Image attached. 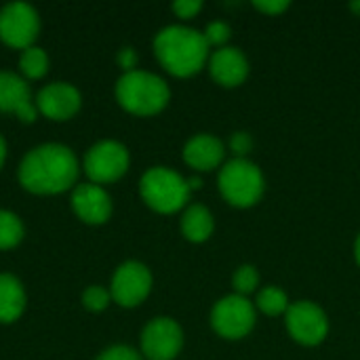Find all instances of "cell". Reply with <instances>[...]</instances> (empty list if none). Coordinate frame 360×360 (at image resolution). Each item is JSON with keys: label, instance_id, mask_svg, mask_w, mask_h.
<instances>
[{"label": "cell", "instance_id": "1f68e13d", "mask_svg": "<svg viewBox=\"0 0 360 360\" xmlns=\"http://www.w3.org/2000/svg\"><path fill=\"white\" fill-rule=\"evenodd\" d=\"M354 259H356V264H359L360 268V234L356 236V240H354Z\"/></svg>", "mask_w": 360, "mask_h": 360}, {"label": "cell", "instance_id": "44dd1931", "mask_svg": "<svg viewBox=\"0 0 360 360\" xmlns=\"http://www.w3.org/2000/svg\"><path fill=\"white\" fill-rule=\"evenodd\" d=\"M25 236L23 221L19 219L17 213L0 209V251L15 249Z\"/></svg>", "mask_w": 360, "mask_h": 360}, {"label": "cell", "instance_id": "d6986e66", "mask_svg": "<svg viewBox=\"0 0 360 360\" xmlns=\"http://www.w3.org/2000/svg\"><path fill=\"white\" fill-rule=\"evenodd\" d=\"M19 72L25 80H40L49 72V55L40 46H27L19 55Z\"/></svg>", "mask_w": 360, "mask_h": 360}, {"label": "cell", "instance_id": "6da1fadb", "mask_svg": "<svg viewBox=\"0 0 360 360\" xmlns=\"http://www.w3.org/2000/svg\"><path fill=\"white\" fill-rule=\"evenodd\" d=\"M80 175V162L72 148L63 143H40L19 162V186L38 196H55L74 190Z\"/></svg>", "mask_w": 360, "mask_h": 360}, {"label": "cell", "instance_id": "f1b7e54d", "mask_svg": "<svg viewBox=\"0 0 360 360\" xmlns=\"http://www.w3.org/2000/svg\"><path fill=\"white\" fill-rule=\"evenodd\" d=\"M137 61H139V55L133 46H122L116 55V63L122 68V72H133L137 70Z\"/></svg>", "mask_w": 360, "mask_h": 360}, {"label": "cell", "instance_id": "2e32d148", "mask_svg": "<svg viewBox=\"0 0 360 360\" xmlns=\"http://www.w3.org/2000/svg\"><path fill=\"white\" fill-rule=\"evenodd\" d=\"M184 162L196 173L221 169L226 160V146L211 133H198L184 146Z\"/></svg>", "mask_w": 360, "mask_h": 360}, {"label": "cell", "instance_id": "7402d4cb", "mask_svg": "<svg viewBox=\"0 0 360 360\" xmlns=\"http://www.w3.org/2000/svg\"><path fill=\"white\" fill-rule=\"evenodd\" d=\"M259 285V272L255 266L251 264H245V266H238L234 276H232V287H234V293L236 295H243L247 297L249 293H253Z\"/></svg>", "mask_w": 360, "mask_h": 360}, {"label": "cell", "instance_id": "52a82bcc", "mask_svg": "<svg viewBox=\"0 0 360 360\" xmlns=\"http://www.w3.org/2000/svg\"><path fill=\"white\" fill-rule=\"evenodd\" d=\"M209 321L219 338L234 342L247 338L253 331L257 321V310L255 304H251L247 297L232 293L215 302Z\"/></svg>", "mask_w": 360, "mask_h": 360}, {"label": "cell", "instance_id": "277c9868", "mask_svg": "<svg viewBox=\"0 0 360 360\" xmlns=\"http://www.w3.org/2000/svg\"><path fill=\"white\" fill-rule=\"evenodd\" d=\"M190 192L188 179L169 167H152L139 179L141 200L160 215H171L186 209Z\"/></svg>", "mask_w": 360, "mask_h": 360}, {"label": "cell", "instance_id": "ffe728a7", "mask_svg": "<svg viewBox=\"0 0 360 360\" xmlns=\"http://www.w3.org/2000/svg\"><path fill=\"white\" fill-rule=\"evenodd\" d=\"M291 302L281 287H264L255 297V310L266 316H281L287 314Z\"/></svg>", "mask_w": 360, "mask_h": 360}, {"label": "cell", "instance_id": "5bb4252c", "mask_svg": "<svg viewBox=\"0 0 360 360\" xmlns=\"http://www.w3.org/2000/svg\"><path fill=\"white\" fill-rule=\"evenodd\" d=\"M72 209L76 213V217L82 224L89 226H101L112 217L114 205H112V196L105 192L103 186L84 181V184H76V188L72 190Z\"/></svg>", "mask_w": 360, "mask_h": 360}, {"label": "cell", "instance_id": "7c38bea8", "mask_svg": "<svg viewBox=\"0 0 360 360\" xmlns=\"http://www.w3.org/2000/svg\"><path fill=\"white\" fill-rule=\"evenodd\" d=\"M34 101H36L38 114H42L49 120L63 122L78 114L82 105V95L72 82L57 80V82L42 86Z\"/></svg>", "mask_w": 360, "mask_h": 360}, {"label": "cell", "instance_id": "4dcf8cb0", "mask_svg": "<svg viewBox=\"0 0 360 360\" xmlns=\"http://www.w3.org/2000/svg\"><path fill=\"white\" fill-rule=\"evenodd\" d=\"M188 186H190V190H198L202 186V179L200 177H190L188 179Z\"/></svg>", "mask_w": 360, "mask_h": 360}, {"label": "cell", "instance_id": "9c48e42d", "mask_svg": "<svg viewBox=\"0 0 360 360\" xmlns=\"http://www.w3.org/2000/svg\"><path fill=\"white\" fill-rule=\"evenodd\" d=\"M285 325L293 342L300 346L314 348L323 344L329 335V319L325 310L308 300L293 302L285 314Z\"/></svg>", "mask_w": 360, "mask_h": 360}, {"label": "cell", "instance_id": "4fadbf2b", "mask_svg": "<svg viewBox=\"0 0 360 360\" xmlns=\"http://www.w3.org/2000/svg\"><path fill=\"white\" fill-rule=\"evenodd\" d=\"M0 112L15 114L25 124L38 120V108L32 101L27 80L8 70H0Z\"/></svg>", "mask_w": 360, "mask_h": 360}, {"label": "cell", "instance_id": "3957f363", "mask_svg": "<svg viewBox=\"0 0 360 360\" xmlns=\"http://www.w3.org/2000/svg\"><path fill=\"white\" fill-rule=\"evenodd\" d=\"M116 101L122 110L133 116H156L160 114L171 99L169 84L152 72L133 70L124 72L114 86Z\"/></svg>", "mask_w": 360, "mask_h": 360}, {"label": "cell", "instance_id": "5b68a950", "mask_svg": "<svg viewBox=\"0 0 360 360\" xmlns=\"http://www.w3.org/2000/svg\"><path fill=\"white\" fill-rule=\"evenodd\" d=\"M217 188L226 202L236 209H249L262 200L266 179L262 169L249 158H232L219 169Z\"/></svg>", "mask_w": 360, "mask_h": 360}, {"label": "cell", "instance_id": "603a6c76", "mask_svg": "<svg viewBox=\"0 0 360 360\" xmlns=\"http://www.w3.org/2000/svg\"><path fill=\"white\" fill-rule=\"evenodd\" d=\"M82 306L89 312H103L110 304H112V293L110 289L101 287V285H89L82 291Z\"/></svg>", "mask_w": 360, "mask_h": 360}, {"label": "cell", "instance_id": "d4e9b609", "mask_svg": "<svg viewBox=\"0 0 360 360\" xmlns=\"http://www.w3.org/2000/svg\"><path fill=\"white\" fill-rule=\"evenodd\" d=\"M228 148L234 154V158H247V154L253 150V137L247 131H236L230 135Z\"/></svg>", "mask_w": 360, "mask_h": 360}, {"label": "cell", "instance_id": "f546056e", "mask_svg": "<svg viewBox=\"0 0 360 360\" xmlns=\"http://www.w3.org/2000/svg\"><path fill=\"white\" fill-rule=\"evenodd\" d=\"M4 162H6V141H4V137L0 135V169L4 167Z\"/></svg>", "mask_w": 360, "mask_h": 360}, {"label": "cell", "instance_id": "ba28073f", "mask_svg": "<svg viewBox=\"0 0 360 360\" xmlns=\"http://www.w3.org/2000/svg\"><path fill=\"white\" fill-rule=\"evenodd\" d=\"M38 32L40 17L32 4L15 0L0 8V40L6 46L15 51H25L27 46H34Z\"/></svg>", "mask_w": 360, "mask_h": 360}, {"label": "cell", "instance_id": "8992f818", "mask_svg": "<svg viewBox=\"0 0 360 360\" xmlns=\"http://www.w3.org/2000/svg\"><path fill=\"white\" fill-rule=\"evenodd\" d=\"M131 165V156L124 143L116 139H103L93 143L82 160V169L91 184L105 186L118 181Z\"/></svg>", "mask_w": 360, "mask_h": 360}, {"label": "cell", "instance_id": "cb8c5ba5", "mask_svg": "<svg viewBox=\"0 0 360 360\" xmlns=\"http://www.w3.org/2000/svg\"><path fill=\"white\" fill-rule=\"evenodd\" d=\"M205 40L209 46H215V49H221V46H228V40L232 36V27L230 23L226 21H211L205 32H202Z\"/></svg>", "mask_w": 360, "mask_h": 360}, {"label": "cell", "instance_id": "9a60e30c", "mask_svg": "<svg viewBox=\"0 0 360 360\" xmlns=\"http://www.w3.org/2000/svg\"><path fill=\"white\" fill-rule=\"evenodd\" d=\"M211 78L226 89L240 86L249 76V59L236 46H221L209 55Z\"/></svg>", "mask_w": 360, "mask_h": 360}, {"label": "cell", "instance_id": "4316f807", "mask_svg": "<svg viewBox=\"0 0 360 360\" xmlns=\"http://www.w3.org/2000/svg\"><path fill=\"white\" fill-rule=\"evenodd\" d=\"M173 13L179 17V19H192V17H196L200 11H202V2L200 0H177V2H173Z\"/></svg>", "mask_w": 360, "mask_h": 360}, {"label": "cell", "instance_id": "83f0119b", "mask_svg": "<svg viewBox=\"0 0 360 360\" xmlns=\"http://www.w3.org/2000/svg\"><path fill=\"white\" fill-rule=\"evenodd\" d=\"M253 6H255L259 13L268 15V17H278V15H283L291 4H289L287 0H255Z\"/></svg>", "mask_w": 360, "mask_h": 360}, {"label": "cell", "instance_id": "484cf974", "mask_svg": "<svg viewBox=\"0 0 360 360\" xmlns=\"http://www.w3.org/2000/svg\"><path fill=\"white\" fill-rule=\"evenodd\" d=\"M95 360H143V356L135 348H131V346L116 344V346L105 348Z\"/></svg>", "mask_w": 360, "mask_h": 360}, {"label": "cell", "instance_id": "7a4b0ae2", "mask_svg": "<svg viewBox=\"0 0 360 360\" xmlns=\"http://www.w3.org/2000/svg\"><path fill=\"white\" fill-rule=\"evenodd\" d=\"M209 44L202 32L188 25H167L154 38L158 63L177 78H190L209 63Z\"/></svg>", "mask_w": 360, "mask_h": 360}, {"label": "cell", "instance_id": "d6a6232c", "mask_svg": "<svg viewBox=\"0 0 360 360\" xmlns=\"http://www.w3.org/2000/svg\"><path fill=\"white\" fill-rule=\"evenodd\" d=\"M350 11L352 13H356L360 17V0H354V2H350Z\"/></svg>", "mask_w": 360, "mask_h": 360}, {"label": "cell", "instance_id": "8fae6325", "mask_svg": "<svg viewBox=\"0 0 360 360\" xmlns=\"http://www.w3.org/2000/svg\"><path fill=\"white\" fill-rule=\"evenodd\" d=\"M139 342L148 360H175L184 348V331L175 319L156 316L143 327Z\"/></svg>", "mask_w": 360, "mask_h": 360}, {"label": "cell", "instance_id": "ac0fdd59", "mask_svg": "<svg viewBox=\"0 0 360 360\" xmlns=\"http://www.w3.org/2000/svg\"><path fill=\"white\" fill-rule=\"evenodd\" d=\"M179 228H181V234H184L186 240H190L194 245H200V243H207L213 236L215 219H213V213L205 205H188L184 209Z\"/></svg>", "mask_w": 360, "mask_h": 360}, {"label": "cell", "instance_id": "30bf717a", "mask_svg": "<svg viewBox=\"0 0 360 360\" xmlns=\"http://www.w3.org/2000/svg\"><path fill=\"white\" fill-rule=\"evenodd\" d=\"M152 272L141 262H124L120 264L110 281V293L112 302H116L120 308H137L143 304L152 291Z\"/></svg>", "mask_w": 360, "mask_h": 360}, {"label": "cell", "instance_id": "e0dca14e", "mask_svg": "<svg viewBox=\"0 0 360 360\" xmlns=\"http://www.w3.org/2000/svg\"><path fill=\"white\" fill-rule=\"evenodd\" d=\"M27 306V295L15 274L0 272V325H11L21 319Z\"/></svg>", "mask_w": 360, "mask_h": 360}]
</instances>
